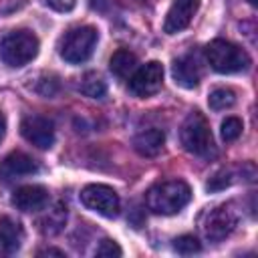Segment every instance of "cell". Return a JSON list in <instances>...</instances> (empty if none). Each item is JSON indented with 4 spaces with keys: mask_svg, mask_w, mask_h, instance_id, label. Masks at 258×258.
Wrapping results in <instances>:
<instances>
[{
    "mask_svg": "<svg viewBox=\"0 0 258 258\" xmlns=\"http://www.w3.org/2000/svg\"><path fill=\"white\" fill-rule=\"evenodd\" d=\"M189 200H191V189L181 179H167L155 183L145 194L147 210L157 216H173L181 208H185Z\"/></svg>",
    "mask_w": 258,
    "mask_h": 258,
    "instance_id": "obj_1",
    "label": "cell"
},
{
    "mask_svg": "<svg viewBox=\"0 0 258 258\" xmlns=\"http://www.w3.org/2000/svg\"><path fill=\"white\" fill-rule=\"evenodd\" d=\"M179 139H181L183 149L196 157L210 159L216 155V145H214L210 123L200 111H194L185 117L181 131H179Z\"/></svg>",
    "mask_w": 258,
    "mask_h": 258,
    "instance_id": "obj_2",
    "label": "cell"
},
{
    "mask_svg": "<svg viewBox=\"0 0 258 258\" xmlns=\"http://www.w3.org/2000/svg\"><path fill=\"white\" fill-rule=\"evenodd\" d=\"M99 40L95 26H75L67 30L58 40V54L71 64H81L91 58Z\"/></svg>",
    "mask_w": 258,
    "mask_h": 258,
    "instance_id": "obj_3",
    "label": "cell"
},
{
    "mask_svg": "<svg viewBox=\"0 0 258 258\" xmlns=\"http://www.w3.org/2000/svg\"><path fill=\"white\" fill-rule=\"evenodd\" d=\"M38 52V38L30 30H8L0 36V56L8 67H24Z\"/></svg>",
    "mask_w": 258,
    "mask_h": 258,
    "instance_id": "obj_4",
    "label": "cell"
},
{
    "mask_svg": "<svg viewBox=\"0 0 258 258\" xmlns=\"http://www.w3.org/2000/svg\"><path fill=\"white\" fill-rule=\"evenodd\" d=\"M206 58H208L210 67L222 75L240 73L250 67L248 52L244 48H240L238 44L224 40V38H216L206 46Z\"/></svg>",
    "mask_w": 258,
    "mask_h": 258,
    "instance_id": "obj_5",
    "label": "cell"
},
{
    "mask_svg": "<svg viewBox=\"0 0 258 258\" xmlns=\"http://www.w3.org/2000/svg\"><path fill=\"white\" fill-rule=\"evenodd\" d=\"M238 226V212L232 204H222L212 210H208L200 222V230L206 240L210 242H222L228 238Z\"/></svg>",
    "mask_w": 258,
    "mask_h": 258,
    "instance_id": "obj_6",
    "label": "cell"
},
{
    "mask_svg": "<svg viewBox=\"0 0 258 258\" xmlns=\"http://www.w3.org/2000/svg\"><path fill=\"white\" fill-rule=\"evenodd\" d=\"M81 202L85 208H89L105 218H115L121 210V200H119L117 191L105 183H91V185L83 187Z\"/></svg>",
    "mask_w": 258,
    "mask_h": 258,
    "instance_id": "obj_7",
    "label": "cell"
},
{
    "mask_svg": "<svg viewBox=\"0 0 258 258\" xmlns=\"http://www.w3.org/2000/svg\"><path fill=\"white\" fill-rule=\"evenodd\" d=\"M161 83H163V67H161V62L149 60V62L137 67L135 73L129 77V91L135 97L145 99V97L155 95L161 89Z\"/></svg>",
    "mask_w": 258,
    "mask_h": 258,
    "instance_id": "obj_8",
    "label": "cell"
},
{
    "mask_svg": "<svg viewBox=\"0 0 258 258\" xmlns=\"http://www.w3.org/2000/svg\"><path fill=\"white\" fill-rule=\"evenodd\" d=\"M22 137L38 149H50L54 145V125L42 115H28L20 123Z\"/></svg>",
    "mask_w": 258,
    "mask_h": 258,
    "instance_id": "obj_9",
    "label": "cell"
},
{
    "mask_svg": "<svg viewBox=\"0 0 258 258\" xmlns=\"http://www.w3.org/2000/svg\"><path fill=\"white\" fill-rule=\"evenodd\" d=\"M36 171H38V163L22 151H12L0 161V179L2 181H14L20 177L32 175Z\"/></svg>",
    "mask_w": 258,
    "mask_h": 258,
    "instance_id": "obj_10",
    "label": "cell"
},
{
    "mask_svg": "<svg viewBox=\"0 0 258 258\" xmlns=\"http://www.w3.org/2000/svg\"><path fill=\"white\" fill-rule=\"evenodd\" d=\"M198 8H200V0H173L169 10H167V16H165L163 30L167 34L181 32L183 28L189 26Z\"/></svg>",
    "mask_w": 258,
    "mask_h": 258,
    "instance_id": "obj_11",
    "label": "cell"
},
{
    "mask_svg": "<svg viewBox=\"0 0 258 258\" xmlns=\"http://www.w3.org/2000/svg\"><path fill=\"white\" fill-rule=\"evenodd\" d=\"M171 75H173V81L183 89L198 87L200 79H202V64H200L198 54L187 52V54L175 58L171 64Z\"/></svg>",
    "mask_w": 258,
    "mask_h": 258,
    "instance_id": "obj_12",
    "label": "cell"
},
{
    "mask_svg": "<svg viewBox=\"0 0 258 258\" xmlns=\"http://www.w3.org/2000/svg\"><path fill=\"white\" fill-rule=\"evenodd\" d=\"M48 189L36 183L20 185L12 194V204L22 212H40L48 206Z\"/></svg>",
    "mask_w": 258,
    "mask_h": 258,
    "instance_id": "obj_13",
    "label": "cell"
},
{
    "mask_svg": "<svg viewBox=\"0 0 258 258\" xmlns=\"http://www.w3.org/2000/svg\"><path fill=\"white\" fill-rule=\"evenodd\" d=\"M163 143H165V133L157 127L143 129L133 137V149L143 157H155L157 153H161Z\"/></svg>",
    "mask_w": 258,
    "mask_h": 258,
    "instance_id": "obj_14",
    "label": "cell"
},
{
    "mask_svg": "<svg viewBox=\"0 0 258 258\" xmlns=\"http://www.w3.org/2000/svg\"><path fill=\"white\" fill-rule=\"evenodd\" d=\"M24 242V230L22 226L12 220L10 216L0 218V252L2 254H14Z\"/></svg>",
    "mask_w": 258,
    "mask_h": 258,
    "instance_id": "obj_15",
    "label": "cell"
},
{
    "mask_svg": "<svg viewBox=\"0 0 258 258\" xmlns=\"http://www.w3.org/2000/svg\"><path fill=\"white\" fill-rule=\"evenodd\" d=\"M67 222V206L56 202L50 210L44 212V216L38 220V230L44 234V236H54L62 230Z\"/></svg>",
    "mask_w": 258,
    "mask_h": 258,
    "instance_id": "obj_16",
    "label": "cell"
},
{
    "mask_svg": "<svg viewBox=\"0 0 258 258\" xmlns=\"http://www.w3.org/2000/svg\"><path fill=\"white\" fill-rule=\"evenodd\" d=\"M109 69L117 79H129L137 69V56L127 48H119L109 58Z\"/></svg>",
    "mask_w": 258,
    "mask_h": 258,
    "instance_id": "obj_17",
    "label": "cell"
},
{
    "mask_svg": "<svg viewBox=\"0 0 258 258\" xmlns=\"http://www.w3.org/2000/svg\"><path fill=\"white\" fill-rule=\"evenodd\" d=\"M79 91L89 99H103L105 93H107V85L97 73H87V75L81 77Z\"/></svg>",
    "mask_w": 258,
    "mask_h": 258,
    "instance_id": "obj_18",
    "label": "cell"
},
{
    "mask_svg": "<svg viewBox=\"0 0 258 258\" xmlns=\"http://www.w3.org/2000/svg\"><path fill=\"white\" fill-rule=\"evenodd\" d=\"M236 103V93L228 87H220V89H214L208 97V105L214 109V111H224V109H230L232 105Z\"/></svg>",
    "mask_w": 258,
    "mask_h": 258,
    "instance_id": "obj_19",
    "label": "cell"
},
{
    "mask_svg": "<svg viewBox=\"0 0 258 258\" xmlns=\"http://www.w3.org/2000/svg\"><path fill=\"white\" fill-rule=\"evenodd\" d=\"M32 89L40 95V97H46V99H52L56 93H58V89H60V83H58V79L54 77V75H42L34 85H32Z\"/></svg>",
    "mask_w": 258,
    "mask_h": 258,
    "instance_id": "obj_20",
    "label": "cell"
},
{
    "mask_svg": "<svg viewBox=\"0 0 258 258\" xmlns=\"http://www.w3.org/2000/svg\"><path fill=\"white\" fill-rule=\"evenodd\" d=\"M173 250L179 252V254H183V256H189V254H198L202 250V244L198 242L196 236L183 234V236H179V238L173 240Z\"/></svg>",
    "mask_w": 258,
    "mask_h": 258,
    "instance_id": "obj_21",
    "label": "cell"
},
{
    "mask_svg": "<svg viewBox=\"0 0 258 258\" xmlns=\"http://www.w3.org/2000/svg\"><path fill=\"white\" fill-rule=\"evenodd\" d=\"M242 121L238 117H226L222 121V139L224 141H236L240 135H242Z\"/></svg>",
    "mask_w": 258,
    "mask_h": 258,
    "instance_id": "obj_22",
    "label": "cell"
},
{
    "mask_svg": "<svg viewBox=\"0 0 258 258\" xmlns=\"http://www.w3.org/2000/svg\"><path fill=\"white\" fill-rule=\"evenodd\" d=\"M236 173L232 171V169H222V171H218L210 181H208V189H224V187H228V185H232L234 181H236Z\"/></svg>",
    "mask_w": 258,
    "mask_h": 258,
    "instance_id": "obj_23",
    "label": "cell"
},
{
    "mask_svg": "<svg viewBox=\"0 0 258 258\" xmlns=\"http://www.w3.org/2000/svg\"><path fill=\"white\" fill-rule=\"evenodd\" d=\"M95 254H97V256H121V248H119V244H117L115 240L105 238V240H101V244L97 246Z\"/></svg>",
    "mask_w": 258,
    "mask_h": 258,
    "instance_id": "obj_24",
    "label": "cell"
},
{
    "mask_svg": "<svg viewBox=\"0 0 258 258\" xmlns=\"http://www.w3.org/2000/svg\"><path fill=\"white\" fill-rule=\"evenodd\" d=\"M46 4L56 12H71L77 4V0H46Z\"/></svg>",
    "mask_w": 258,
    "mask_h": 258,
    "instance_id": "obj_25",
    "label": "cell"
},
{
    "mask_svg": "<svg viewBox=\"0 0 258 258\" xmlns=\"http://www.w3.org/2000/svg\"><path fill=\"white\" fill-rule=\"evenodd\" d=\"M38 256H64V252L62 250H56V248H46V250H40L38 252Z\"/></svg>",
    "mask_w": 258,
    "mask_h": 258,
    "instance_id": "obj_26",
    "label": "cell"
},
{
    "mask_svg": "<svg viewBox=\"0 0 258 258\" xmlns=\"http://www.w3.org/2000/svg\"><path fill=\"white\" fill-rule=\"evenodd\" d=\"M4 133H6V117H4V113L0 111V143H2V139H4Z\"/></svg>",
    "mask_w": 258,
    "mask_h": 258,
    "instance_id": "obj_27",
    "label": "cell"
},
{
    "mask_svg": "<svg viewBox=\"0 0 258 258\" xmlns=\"http://www.w3.org/2000/svg\"><path fill=\"white\" fill-rule=\"evenodd\" d=\"M91 6L95 10H105L107 8V0H91Z\"/></svg>",
    "mask_w": 258,
    "mask_h": 258,
    "instance_id": "obj_28",
    "label": "cell"
},
{
    "mask_svg": "<svg viewBox=\"0 0 258 258\" xmlns=\"http://www.w3.org/2000/svg\"><path fill=\"white\" fill-rule=\"evenodd\" d=\"M248 2H250V4H252V6H256V0H248Z\"/></svg>",
    "mask_w": 258,
    "mask_h": 258,
    "instance_id": "obj_29",
    "label": "cell"
}]
</instances>
